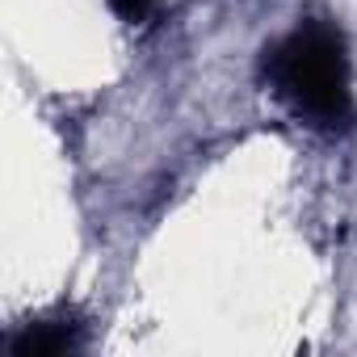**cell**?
Returning a JSON list of instances; mask_svg holds the SVG:
<instances>
[{
    "label": "cell",
    "mask_w": 357,
    "mask_h": 357,
    "mask_svg": "<svg viewBox=\"0 0 357 357\" xmlns=\"http://www.w3.org/2000/svg\"><path fill=\"white\" fill-rule=\"evenodd\" d=\"M265 76L273 93L311 126L344 130L353 122V89H349V55L332 26L307 22L290 30L265 59Z\"/></svg>",
    "instance_id": "1"
},
{
    "label": "cell",
    "mask_w": 357,
    "mask_h": 357,
    "mask_svg": "<svg viewBox=\"0 0 357 357\" xmlns=\"http://www.w3.org/2000/svg\"><path fill=\"white\" fill-rule=\"evenodd\" d=\"M84 344V324H76L72 315H47V319H30L22 324V332L9 340L13 357H63L76 353Z\"/></svg>",
    "instance_id": "2"
},
{
    "label": "cell",
    "mask_w": 357,
    "mask_h": 357,
    "mask_svg": "<svg viewBox=\"0 0 357 357\" xmlns=\"http://www.w3.org/2000/svg\"><path fill=\"white\" fill-rule=\"evenodd\" d=\"M109 5H114L118 17H126V22H143V17L151 13L155 0H109Z\"/></svg>",
    "instance_id": "3"
}]
</instances>
